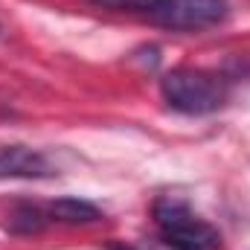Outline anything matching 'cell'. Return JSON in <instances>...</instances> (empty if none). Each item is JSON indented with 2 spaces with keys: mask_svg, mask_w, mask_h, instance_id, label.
I'll list each match as a JSON object with an SVG mask.
<instances>
[{
  "mask_svg": "<svg viewBox=\"0 0 250 250\" xmlns=\"http://www.w3.org/2000/svg\"><path fill=\"white\" fill-rule=\"evenodd\" d=\"M44 224H47V215L38 207H32V204H21L9 215V230L12 233H23V236L26 233H38Z\"/></svg>",
  "mask_w": 250,
  "mask_h": 250,
  "instance_id": "6",
  "label": "cell"
},
{
  "mask_svg": "<svg viewBox=\"0 0 250 250\" xmlns=\"http://www.w3.org/2000/svg\"><path fill=\"white\" fill-rule=\"evenodd\" d=\"M154 224L163 239L175 242L184 250H215L221 242L218 230L201 215H195L184 201L160 198L154 204Z\"/></svg>",
  "mask_w": 250,
  "mask_h": 250,
  "instance_id": "2",
  "label": "cell"
},
{
  "mask_svg": "<svg viewBox=\"0 0 250 250\" xmlns=\"http://www.w3.org/2000/svg\"><path fill=\"white\" fill-rule=\"evenodd\" d=\"M96 6H105V9H114V12H146L157 3V0H93Z\"/></svg>",
  "mask_w": 250,
  "mask_h": 250,
  "instance_id": "7",
  "label": "cell"
},
{
  "mask_svg": "<svg viewBox=\"0 0 250 250\" xmlns=\"http://www.w3.org/2000/svg\"><path fill=\"white\" fill-rule=\"evenodd\" d=\"M227 0H157L148 9L151 23L175 32H195L227 18Z\"/></svg>",
  "mask_w": 250,
  "mask_h": 250,
  "instance_id": "3",
  "label": "cell"
},
{
  "mask_svg": "<svg viewBox=\"0 0 250 250\" xmlns=\"http://www.w3.org/2000/svg\"><path fill=\"white\" fill-rule=\"evenodd\" d=\"M160 93L172 111L189 117L212 114L227 99V84L221 76L201 67H175L160 79Z\"/></svg>",
  "mask_w": 250,
  "mask_h": 250,
  "instance_id": "1",
  "label": "cell"
},
{
  "mask_svg": "<svg viewBox=\"0 0 250 250\" xmlns=\"http://www.w3.org/2000/svg\"><path fill=\"white\" fill-rule=\"evenodd\" d=\"M47 215L56 218V221H64V224H93V221H99V209L93 204L82 201V198H59V201H53Z\"/></svg>",
  "mask_w": 250,
  "mask_h": 250,
  "instance_id": "5",
  "label": "cell"
},
{
  "mask_svg": "<svg viewBox=\"0 0 250 250\" xmlns=\"http://www.w3.org/2000/svg\"><path fill=\"white\" fill-rule=\"evenodd\" d=\"M117 250H184V248H178L175 242L160 236V239H137V242H128V245H123Z\"/></svg>",
  "mask_w": 250,
  "mask_h": 250,
  "instance_id": "8",
  "label": "cell"
},
{
  "mask_svg": "<svg viewBox=\"0 0 250 250\" xmlns=\"http://www.w3.org/2000/svg\"><path fill=\"white\" fill-rule=\"evenodd\" d=\"M53 163L29 146H0V181H41L53 178Z\"/></svg>",
  "mask_w": 250,
  "mask_h": 250,
  "instance_id": "4",
  "label": "cell"
}]
</instances>
